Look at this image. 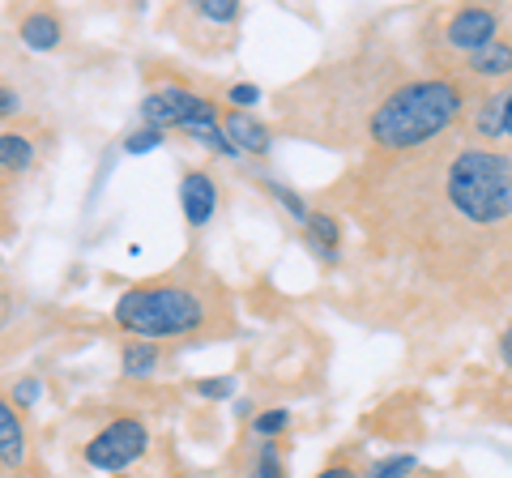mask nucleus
<instances>
[{
  "label": "nucleus",
  "instance_id": "25",
  "mask_svg": "<svg viewBox=\"0 0 512 478\" xmlns=\"http://www.w3.org/2000/svg\"><path fill=\"white\" fill-rule=\"evenodd\" d=\"M22 107V99H18V94H13L9 86H0V120H5V116H13V111H18Z\"/></svg>",
  "mask_w": 512,
  "mask_h": 478
},
{
  "label": "nucleus",
  "instance_id": "7",
  "mask_svg": "<svg viewBox=\"0 0 512 478\" xmlns=\"http://www.w3.org/2000/svg\"><path fill=\"white\" fill-rule=\"evenodd\" d=\"M180 210L188 227H205L218 210V188L210 180V171H184L180 180Z\"/></svg>",
  "mask_w": 512,
  "mask_h": 478
},
{
  "label": "nucleus",
  "instance_id": "28",
  "mask_svg": "<svg viewBox=\"0 0 512 478\" xmlns=\"http://www.w3.org/2000/svg\"><path fill=\"white\" fill-rule=\"evenodd\" d=\"M504 137L512 141V90L504 94Z\"/></svg>",
  "mask_w": 512,
  "mask_h": 478
},
{
  "label": "nucleus",
  "instance_id": "14",
  "mask_svg": "<svg viewBox=\"0 0 512 478\" xmlns=\"http://www.w3.org/2000/svg\"><path fill=\"white\" fill-rule=\"evenodd\" d=\"M303 231H308V239L316 244V252H320V257H325V261L338 257L342 231H338V222H333L329 214H312V218H308V227H303Z\"/></svg>",
  "mask_w": 512,
  "mask_h": 478
},
{
  "label": "nucleus",
  "instance_id": "1",
  "mask_svg": "<svg viewBox=\"0 0 512 478\" xmlns=\"http://www.w3.org/2000/svg\"><path fill=\"white\" fill-rule=\"evenodd\" d=\"M116 325L128 329L141 342H163V338H205L222 321V299L210 282L201 278H163L133 286L116 299Z\"/></svg>",
  "mask_w": 512,
  "mask_h": 478
},
{
  "label": "nucleus",
  "instance_id": "26",
  "mask_svg": "<svg viewBox=\"0 0 512 478\" xmlns=\"http://www.w3.org/2000/svg\"><path fill=\"white\" fill-rule=\"evenodd\" d=\"M316 478H359V474L350 470V466H342V461H338V466H325V470H320Z\"/></svg>",
  "mask_w": 512,
  "mask_h": 478
},
{
  "label": "nucleus",
  "instance_id": "9",
  "mask_svg": "<svg viewBox=\"0 0 512 478\" xmlns=\"http://www.w3.org/2000/svg\"><path fill=\"white\" fill-rule=\"evenodd\" d=\"M18 39L30 47V52H52V47H60V39H64V26L52 9H35L18 22Z\"/></svg>",
  "mask_w": 512,
  "mask_h": 478
},
{
  "label": "nucleus",
  "instance_id": "24",
  "mask_svg": "<svg viewBox=\"0 0 512 478\" xmlns=\"http://www.w3.org/2000/svg\"><path fill=\"white\" fill-rule=\"evenodd\" d=\"M227 103H231L235 111H248V107L261 103V86H252V82H235V86L227 90Z\"/></svg>",
  "mask_w": 512,
  "mask_h": 478
},
{
  "label": "nucleus",
  "instance_id": "6",
  "mask_svg": "<svg viewBox=\"0 0 512 478\" xmlns=\"http://www.w3.org/2000/svg\"><path fill=\"white\" fill-rule=\"evenodd\" d=\"M192 94H197V90H184V86H158V90H150L146 99H141V120H146V129H158V133L180 129L184 116H188V107H192Z\"/></svg>",
  "mask_w": 512,
  "mask_h": 478
},
{
  "label": "nucleus",
  "instance_id": "11",
  "mask_svg": "<svg viewBox=\"0 0 512 478\" xmlns=\"http://www.w3.org/2000/svg\"><path fill=\"white\" fill-rule=\"evenodd\" d=\"M470 73L487 77V82H495V77H508L512 73V43L495 39L491 47H483V52H474L470 56Z\"/></svg>",
  "mask_w": 512,
  "mask_h": 478
},
{
  "label": "nucleus",
  "instance_id": "12",
  "mask_svg": "<svg viewBox=\"0 0 512 478\" xmlns=\"http://www.w3.org/2000/svg\"><path fill=\"white\" fill-rule=\"evenodd\" d=\"M35 163V141L26 133H0V167L5 171H26Z\"/></svg>",
  "mask_w": 512,
  "mask_h": 478
},
{
  "label": "nucleus",
  "instance_id": "27",
  "mask_svg": "<svg viewBox=\"0 0 512 478\" xmlns=\"http://www.w3.org/2000/svg\"><path fill=\"white\" fill-rule=\"evenodd\" d=\"M500 359L512 368V329H504V338H500Z\"/></svg>",
  "mask_w": 512,
  "mask_h": 478
},
{
  "label": "nucleus",
  "instance_id": "16",
  "mask_svg": "<svg viewBox=\"0 0 512 478\" xmlns=\"http://www.w3.org/2000/svg\"><path fill=\"white\" fill-rule=\"evenodd\" d=\"M248 478H286L282 457H278V444H274V440H261V449H256V461H252Z\"/></svg>",
  "mask_w": 512,
  "mask_h": 478
},
{
  "label": "nucleus",
  "instance_id": "19",
  "mask_svg": "<svg viewBox=\"0 0 512 478\" xmlns=\"http://www.w3.org/2000/svg\"><path fill=\"white\" fill-rule=\"evenodd\" d=\"M265 188L278 197V205H282L286 214H291L295 222H303V227H308V218H312V214H308V205H303V197H299V193H291V188L278 184V180H265Z\"/></svg>",
  "mask_w": 512,
  "mask_h": 478
},
{
  "label": "nucleus",
  "instance_id": "15",
  "mask_svg": "<svg viewBox=\"0 0 512 478\" xmlns=\"http://www.w3.org/2000/svg\"><path fill=\"white\" fill-rule=\"evenodd\" d=\"M474 129L483 141H500L504 137V94H495V99H483L474 111Z\"/></svg>",
  "mask_w": 512,
  "mask_h": 478
},
{
  "label": "nucleus",
  "instance_id": "13",
  "mask_svg": "<svg viewBox=\"0 0 512 478\" xmlns=\"http://www.w3.org/2000/svg\"><path fill=\"white\" fill-rule=\"evenodd\" d=\"M158 359H163V350H158L154 342H137V346H124L120 368H124L128 380H141V376H150L158 368Z\"/></svg>",
  "mask_w": 512,
  "mask_h": 478
},
{
  "label": "nucleus",
  "instance_id": "22",
  "mask_svg": "<svg viewBox=\"0 0 512 478\" xmlns=\"http://www.w3.org/2000/svg\"><path fill=\"white\" fill-rule=\"evenodd\" d=\"M39 393H43V385H39L35 376H26V380H18V385L9 389V402L18 406V410H30V406L39 402Z\"/></svg>",
  "mask_w": 512,
  "mask_h": 478
},
{
  "label": "nucleus",
  "instance_id": "2",
  "mask_svg": "<svg viewBox=\"0 0 512 478\" xmlns=\"http://www.w3.org/2000/svg\"><path fill=\"white\" fill-rule=\"evenodd\" d=\"M466 111V90L448 77H419L389 90L372 107L367 133L380 150H419L448 133Z\"/></svg>",
  "mask_w": 512,
  "mask_h": 478
},
{
  "label": "nucleus",
  "instance_id": "8",
  "mask_svg": "<svg viewBox=\"0 0 512 478\" xmlns=\"http://www.w3.org/2000/svg\"><path fill=\"white\" fill-rule=\"evenodd\" d=\"M222 129H227L231 146L239 154H269V129L252 116V111H235L231 107L227 116H222Z\"/></svg>",
  "mask_w": 512,
  "mask_h": 478
},
{
  "label": "nucleus",
  "instance_id": "3",
  "mask_svg": "<svg viewBox=\"0 0 512 478\" xmlns=\"http://www.w3.org/2000/svg\"><path fill=\"white\" fill-rule=\"evenodd\" d=\"M448 205L474 227L512 218V158L500 150H461L444 171Z\"/></svg>",
  "mask_w": 512,
  "mask_h": 478
},
{
  "label": "nucleus",
  "instance_id": "23",
  "mask_svg": "<svg viewBox=\"0 0 512 478\" xmlns=\"http://www.w3.org/2000/svg\"><path fill=\"white\" fill-rule=\"evenodd\" d=\"M158 146H163V133H158V129H137V133L124 137V150L128 154H150Z\"/></svg>",
  "mask_w": 512,
  "mask_h": 478
},
{
  "label": "nucleus",
  "instance_id": "21",
  "mask_svg": "<svg viewBox=\"0 0 512 478\" xmlns=\"http://www.w3.org/2000/svg\"><path fill=\"white\" fill-rule=\"evenodd\" d=\"M192 389H197V397H205V402H227L235 393V376H205Z\"/></svg>",
  "mask_w": 512,
  "mask_h": 478
},
{
  "label": "nucleus",
  "instance_id": "20",
  "mask_svg": "<svg viewBox=\"0 0 512 478\" xmlns=\"http://www.w3.org/2000/svg\"><path fill=\"white\" fill-rule=\"evenodd\" d=\"M419 461H414L410 453H397V457H384V461H376L372 470H367V478H406Z\"/></svg>",
  "mask_w": 512,
  "mask_h": 478
},
{
  "label": "nucleus",
  "instance_id": "18",
  "mask_svg": "<svg viewBox=\"0 0 512 478\" xmlns=\"http://www.w3.org/2000/svg\"><path fill=\"white\" fill-rule=\"evenodd\" d=\"M197 18L205 22H214V26H231L239 18V0H197Z\"/></svg>",
  "mask_w": 512,
  "mask_h": 478
},
{
  "label": "nucleus",
  "instance_id": "10",
  "mask_svg": "<svg viewBox=\"0 0 512 478\" xmlns=\"http://www.w3.org/2000/svg\"><path fill=\"white\" fill-rule=\"evenodd\" d=\"M26 461V427L18 419V406L0 397V466L18 470Z\"/></svg>",
  "mask_w": 512,
  "mask_h": 478
},
{
  "label": "nucleus",
  "instance_id": "17",
  "mask_svg": "<svg viewBox=\"0 0 512 478\" xmlns=\"http://www.w3.org/2000/svg\"><path fill=\"white\" fill-rule=\"evenodd\" d=\"M286 427H291V410H286V406H274V410H265V414H256V419H252V432L261 440L282 436Z\"/></svg>",
  "mask_w": 512,
  "mask_h": 478
},
{
  "label": "nucleus",
  "instance_id": "5",
  "mask_svg": "<svg viewBox=\"0 0 512 478\" xmlns=\"http://www.w3.org/2000/svg\"><path fill=\"white\" fill-rule=\"evenodd\" d=\"M495 35H500V18H495L491 9H457L453 18H448V30H444L448 47L470 52V56L483 52V47H491Z\"/></svg>",
  "mask_w": 512,
  "mask_h": 478
},
{
  "label": "nucleus",
  "instance_id": "4",
  "mask_svg": "<svg viewBox=\"0 0 512 478\" xmlns=\"http://www.w3.org/2000/svg\"><path fill=\"white\" fill-rule=\"evenodd\" d=\"M146 449H150L146 423L133 419V414H124V419H111L99 436L86 440V466L107 470V474H120V470L133 466V461L146 457Z\"/></svg>",
  "mask_w": 512,
  "mask_h": 478
}]
</instances>
